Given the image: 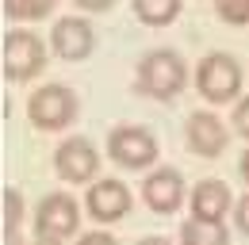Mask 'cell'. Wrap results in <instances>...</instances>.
<instances>
[{"mask_svg":"<svg viewBox=\"0 0 249 245\" xmlns=\"http://www.w3.org/2000/svg\"><path fill=\"white\" fill-rule=\"evenodd\" d=\"M77 4H81L85 12H107V8L115 4V0H77Z\"/></svg>","mask_w":249,"mask_h":245,"instance_id":"44dd1931","label":"cell"},{"mask_svg":"<svg viewBox=\"0 0 249 245\" xmlns=\"http://www.w3.org/2000/svg\"><path fill=\"white\" fill-rule=\"evenodd\" d=\"M218 16L234 27H246L249 23V0H218Z\"/></svg>","mask_w":249,"mask_h":245,"instance_id":"e0dca14e","label":"cell"},{"mask_svg":"<svg viewBox=\"0 0 249 245\" xmlns=\"http://www.w3.org/2000/svg\"><path fill=\"white\" fill-rule=\"evenodd\" d=\"M107 157L119 165V169H130V173H138V169H150L157 161V142L154 134L146 130V126H115L111 134H107Z\"/></svg>","mask_w":249,"mask_h":245,"instance_id":"277c9868","label":"cell"},{"mask_svg":"<svg viewBox=\"0 0 249 245\" xmlns=\"http://www.w3.org/2000/svg\"><path fill=\"white\" fill-rule=\"evenodd\" d=\"M238 169H242V176H246V184H249V150L242 153V165H238Z\"/></svg>","mask_w":249,"mask_h":245,"instance_id":"cb8c5ba5","label":"cell"},{"mask_svg":"<svg viewBox=\"0 0 249 245\" xmlns=\"http://www.w3.org/2000/svg\"><path fill=\"white\" fill-rule=\"evenodd\" d=\"M50 46H54V54L62 61H85L96 50V31L81 16H65L50 31Z\"/></svg>","mask_w":249,"mask_h":245,"instance_id":"9c48e42d","label":"cell"},{"mask_svg":"<svg viewBox=\"0 0 249 245\" xmlns=\"http://www.w3.org/2000/svg\"><path fill=\"white\" fill-rule=\"evenodd\" d=\"M4 245H27V242H23L19 230H12V234H4Z\"/></svg>","mask_w":249,"mask_h":245,"instance_id":"7402d4cb","label":"cell"},{"mask_svg":"<svg viewBox=\"0 0 249 245\" xmlns=\"http://www.w3.org/2000/svg\"><path fill=\"white\" fill-rule=\"evenodd\" d=\"M142 199L154 214H173L184 203V176L177 169H154L142 184Z\"/></svg>","mask_w":249,"mask_h":245,"instance_id":"8fae6325","label":"cell"},{"mask_svg":"<svg viewBox=\"0 0 249 245\" xmlns=\"http://www.w3.org/2000/svg\"><path fill=\"white\" fill-rule=\"evenodd\" d=\"M234 222H238L242 234H249V195H242V199L234 203Z\"/></svg>","mask_w":249,"mask_h":245,"instance_id":"d6986e66","label":"cell"},{"mask_svg":"<svg viewBox=\"0 0 249 245\" xmlns=\"http://www.w3.org/2000/svg\"><path fill=\"white\" fill-rule=\"evenodd\" d=\"M180 245H230V234L222 222H207V218H188L180 226Z\"/></svg>","mask_w":249,"mask_h":245,"instance_id":"4fadbf2b","label":"cell"},{"mask_svg":"<svg viewBox=\"0 0 249 245\" xmlns=\"http://www.w3.org/2000/svg\"><path fill=\"white\" fill-rule=\"evenodd\" d=\"M138 245H169V242H165V238H142Z\"/></svg>","mask_w":249,"mask_h":245,"instance_id":"d4e9b609","label":"cell"},{"mask_svg":"<svg viewBox=\"0 0 249 245\" xmlns=\"http://www.w3.org/2000/svg\"><path fill=\"white\" fill-rule=\"evenodd\" d=\"M54 4L58 0H4V12H8V19L23 23V19H46L54 12Z\"/></svg>","mask_w":249,"mask_h":245,"instance_id":"9a60e30c","label":"cell"},{"mask_svg":"<svg viewBox=\"0 0 249 245\" xmlns=\"http://www.w3.org/2000/svg\"><path fill=\"white\" fill-rule=\"evenodd\" d=\"M31 245H62V242H58V238H42V234H35Z\"/></svg>","mask_w":249,"mask_h":245,"instance_id":"603a6c76","label":"cell"},{"mask_svg":"<svg viewBox=\"0 0 249 245\" xmlns=\"http://www.w3.org/2000/svg\"><path fill=\"white\" fill-rule=\"evenodd\" d=\"M77 226H81V207H77L73 195L50 192V195L38 199V207H35V234L65 242V238L77 234Z\"/></svg>","mask_w":249,"mask_h":245,"instance_id":"8992f818","label":"cell"},{"mask_svg":"<svg viewBox=\"0 0 249 245\" xmlns=\"http://www.w3.org/2000/svg\"><path fill=\"white\" fill-rule=\"evenodd\" d=\"M184 142H188V150L199 153V157H218L226 150V142H230V130L211 111H192L188 126H184Z\"/></svg>","mask_w":249,"mask_h":245,"instance_id":"30bf717a","label":"cell"},{"mask_svg":"<svg viewBox=\"0 0 249 245\" xmlns=\"http://www.w3.org/2000/svg\"><path fill=\"white\" fill-rule=\"evenodd\" d=\"M180 4L184 0H134V16L146 27H169L180 16Z\"/></svg>","mask_w":249,"mask_h":245,"instance_id":"5bb4252c","label":"cell"},{"mask_svg":"<svg viewBox=\"0 0 249 245\" xmlns=\"http://www.w3.org/2000/svg\"><path fill=\"white\" fill-rule=\"evenodd\" d=\"M188 85V65L177 50H150L138 61L134 73V92L150 96V100H173Z\"/></svg>","mask_w":249,"mask_h":245,"instance_id":"6da1fadb","label":"cell"},{"mask_svg":"<svg viewBox=\"0 0 249 245\" xmlns=\"http://www.w3.org/2000/svg\"><path fill=\"white\" fill-rule=\"evenodd\" d=\"M27 119L38 130H62L77 119V92L65 85H42L27 100Z\"/></svg>","mask_w":249,"mask_h":245,"instance_id":"3957f363","label":"cell"},{"mask_svg":"<svg viewBox=\"0 0 249 245\" xmlns=\"http://www.w3.org/2000/svg\"><path fill=\"white\" fill-rule=\"evenodd\" d=\"M54 169L65 184H92L100 169V153L89 138H65L54 153Z\"/></svg>","mask_w":249,"mask_h":245,"instance_id":"52a82bcc","label":"cell"},{"mask_svg":"<svg viewBox=\"0 0 249 245\" xmlns=\"http://www.w3.org/2000/svg\"><path fill=\"white\" fill-rule=\"evenodd\" d=\"M77 245H119V242H115L111 234H104V230H92V234H85Z\"/></svg>","mask_w":249,"mask_h":245,"instance_id":"ffe728a7","label":"cell"},{"mask_svg":"<svg viewBox=\"0 0 249 245\" xmlns=\"http://www.w3.org/2000/svg\"><path fill=\"white\" fill-rule=\"evenodd\" d=\"M234 195L222 180H199L192 188V214L207 218V222H222V214H230Z\"/></svg>","mask_w":249,"mask_h":245,"instance_id":"7c38bea8","label":"cell"},{"mask_svg":"<svg viewBox=\"0 0 249 245\" xmlns=\"http://www.w3.org/2000/svg\"><path fill=\"white\" fill-rule=\"evenodd\" d=\"M42 69H46L42 38L31 35V31H8V38H4V77L23 85V81H31Z\"/></svg>","mask_w":249,"mask_h":245,"instance_id":"5b68a950","label":"cell"},{"mask_svg":"<svg viewBox=\"0 0 249 245\" xmlns=\"http://www.w3.org/2000/svg\"><path fill=\"white\" fill-rule=\"evenodd\" d=\"M85 207H89V214H92L96 222H119L123 214H130L134 199H130V188H126L123 180L104 176V180H92V184H89Z\"/></svg>","mask_w":249,"mask_h":245,"instance_id":"ba28073f","label":"cell"},{"mask_svg":"<svg viewBox=\"0 0 249 245\" xmlns=\"http://www.w3.org/2000/svg\"><path fill=\"white\" fill-rule=\"evenodd\" d=\"M234 130H238V134H242V138H246L249 142V100H238V107H234Z\"/></svg>","mask_w":249,"mask_h":245,"instance_id":"ac0fdd59","label":"cell"},{"mask_svg":"<svg viewBox=\"0 0 249 245\" xmlns=\"http://www.w3.org/2000/svg\"><path fill=\"white\" fill-rule=\"evenodd\" d=\"M19 222H23V195L16 188H4V234L19 230Z\"/></svg>","mask_w":249,"mask_h":245,"instance_id":"2e32d148","label":"cell"},{"mask_svg":"<svg viewBox=\"0 0 249 245\" xmlns=\"http://www.w3.org/2000/svg\"><path fill=\"white\" fill-rule=\"evenodd\" d=\"M196 88L207 104H230L242 92V65L230 54H207L196 69Z\"/></svg>","mask_w":249,"mask_h":245,"instance_id":"7a4b0ae2","label":"cell"}]
</instances>
